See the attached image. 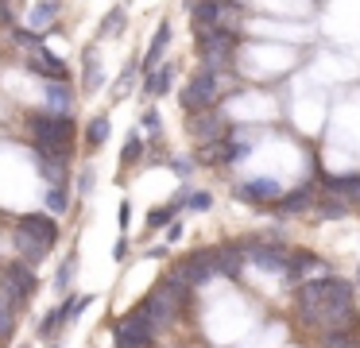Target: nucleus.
I'll use <instances>...</instances> for the list:
<instances>
[{
	"label": "nucleus",
	"mask_w": 360,
	"mask_h": 348,
	"mask_svg": "<svg viewBox=\"0 0 360 348\" xmlns=\"http://www.w3.org/2000/svg\"><path fill=\"white\" fill-rule=\"evenodd\" d=\"M298 314L326 333L349 329L352 325V283H345V278H310V283H302Z\"/></svg>",
	"instance_id": "obj_1"
},
{
	"label": "nucleus",
	"mask_w": 360,
	"mask_h": 348,
	"mask_svg": "<svg viewBox=\"0 0 360 348\" xmlns=\"http://www.w3.org/2000/svg\"><path fill=\"white\" fill-rule=\"evenodd\" d=\"M32 136H35V147L66 151V147H70V139H74V124H70V116L39 112V116H32Z\"/></svg>",
	"instance_id": "obj_2"
},
{
	"label": "nucleus",
	"mask_w": 360,
	"mask_h": 348,
	"mask_svg": "<svg viewBox=\"0 0 360 348\" xmlns=\"http://www.w3.org/2000/svg\"><path fill=\"white\" fill-rule=\"evenodd\" d=\"M202 58L205 66H210V74H225V70H233V51H236V35H229V31L213 27V31H202Z\"/></svg>",
	"instance_id": "obj_3"
},
{
	"label": "nucleus",
	"mask_w": 360,
	"mask_h": 348,
	"mask_svg": "<svg viewBox=\"0 0 360 348\" xmlns=\"http://www.w3.org/2000/svg\"><path fill=\"white\" fill-rule=\"evenodd\" d=\"M221 101V77L217 74H194L186 82V89H182V108L186 112H202V108H217Z\"/></svg>",
	"instance_id": "obj_4"
},
{
	"label": "nucleus",
	"mask_w": 360,
	"mask_h": 348,
	"mask_svg": "<svg viewBox=\"0 0 360 348\" xmlns=\"http://www.w3.org/2000/svg\"><path fill=\"white\" fill-rule=\"evenodd\" d=\"M186 131H190V139H198V143H213V139L229 136V120L217 112V108H202V112H190Z\"/></svg>",
	"instance_id": "obj_5"
},
{
	"label": "nucleus",
	"mask_w": 360,
	"mask_h": 348,
	"mask_svg": "<svg viewBox=\"0 0 360 348\" xmlns=\"http://www.w3.org/2000/svg\"><path fill=\"white\" fill-rule=\"evenodd\" d=\"M32 294H35V275L24 263H8V271H4V302L16 309V306H24Z\"/></svg>",
	"instance_id": "obj_6"
},
{
	"label": "nucleus",
	"mask_w": 360,
	"mask_h": 348,
	"mask_svg": "<svg viewBox=\"0 0 360 348\" xmlns=\"http://www.w3.org/2000/svg\"><path fill=\"white\" fill-rule=\"evenodd\" d=\"M151 340H155V329L140 314H128L117 325V348H151Z\"/></svg>",
	"instance_id": "obj_7"
},
{
	"label": "nucleus",
	"mask_w": 360,
	"mask_h": 348,
	"mask_svg": "<svg viewBox=\"0 0 360 348\" xmlns=\"http://www.w3.org/2000/svg\"><path fill=\"white\" fill-rule=\"evenodd\" d=\"M20 232H27V236L35 240V244L43 247V252H51V247L58 244V224L51 221V217H43V213H27L24 221L16 224Z\"/></svg>",
	"instance_id": "obj_8"
},
{
	"label": "nucleus",
	"mask_w": 360,
	"mask_h": 348,
	"mask_svg": "<svg viewBox=\"0 0 360 348\" xmlns=\"http://www.w3.org/2000/svg\"><path fill=\"white\" fill-rule=\"evenodd\" d=\"M174 275H179L186 286H202V283H210V278L217 275V271H213V255H210V252H198V255H190V259L182 263V267L174 271Z\"/></svg>",
	"instance_id": "obj_9"
},
{
	"label": "nucleus",
	"mask_w": 360,
	"mask_h": 348,
	"mask_svg": "<svg viewBox=\"0 0 360 348\" xmlns=\"http://www.w3.org/2000/svg\"><path fill=\"white\" fill-rule=\"evenodd\" d=\"M35 155H39V174L47 178L51 186H63L66 182V151H51V147H35Z\"/></svg>",
	"instance_id": "obj_10"
},
{
	"label": "nucleus",
	"mask_w": 360,
	"mask_h": 348,
	"mask_svg": "<svg viewBox=\"0 0 360 348\" xmlns=\"http://www.w3.org/2000/svg\"><path fill=\"white\" fill-rule=\"evenodd\" d=\"M248 259L259 263L264 271H275V275H287V252L275 244H248Z\"/></svg>",
	"instance_id": "obj_11"
},
{
	"label": "nucleus",
	"mask_w": 360,
	"mask_h": 348,
	"mask_svg": "<svg viewBox=\"0 0 360 348\" xmlns=\"http://www.w3.org/2000/svg\"><path fill=\"white\" fill-rule=\"evenodd\" d=\"M32 70H35V74H43L47 82H66V62L55 58V54H51L43 43L32 51Z\"/></svg>",
	"instance_id": "obj_12"
},
{
	"label": "nucleus",
	"mask_w": 360,
	"mask_h": 348,
	"mask_svg": "<svg viewBox=\"0 0 360 348\" xmlns=\"http://www.w3.org/2000/svg\"><path fill=\"white\" fill-rule=\"evenodd\" d=\"M240 198L244 201H256V205H267V201L279 198V186H275L271 178H252V182L240 186Z\"/></svg>",
	"instance_id": "obj_13"
},
{
	"label": "nucleus",
	"mask_w": 360,
	"mask_h": 348,
	"mask_svg": "<svg viewBox=\"0 0 360 348\" xmlns=\"http://www.w3.org/2000/svg\"><path fill=\"white\" fill-rule=\"evenodd\" d=\"M329 198H341L345 205H360V178L349 174V178H329Z\"/></svg>",
	"instance_id": "obj_14"
},
{
	"label": "nucleus",
	"mask_w": 360,
	"mask_h": 348,
	"mask_svg": "<svg viewBox=\"0 0 360 348\" xmlns=\"http://www.w3.org/2000/svg\"><path fill=\"white\" fill-rule=\"evenodd\" d=\"M321 271V259L314 252H295L287 255V278H302V275H318Z\"/></svg>",
	"instance_id": "obj_15"
},
{
	"label": "nucleus",
	"mask_w": 360,
	"mask_h": 348,
	"mask_svg": "<svg viewBox=\"0 0 360 348\" xmlns=\"http://www.w3.org/2000/svg\"><path fill=\"white\" fill-rule=\"evenodd\" d=\"M47 101H51V112L55 116H70V105H74V93L66 82H51L47 85Z\"/></svg>",
	"instance_id": "obj_16"
},
{
	"label": "nucleus",
	"mask_w": 360,
	"mask_h": 348,
	"mask_svg": "<svg viewBox=\"0 0 360 348\" xmlns=\"http://www.w3.org/2000/svg\"><path fill=\"white\" fill-rule=\"evenodd\" d=\"M217 15H221V4H217V0H198V4H194V23H198V31H213V27H217Z\"/></svg>",
	"instance_id": "obj_17"
},
{
	"label": "nucleus",
	"mask_w": 360,
	"mask_h": 348,
	"mask_svg": "<svg viewBox=\"0 0 360 348\" xmlns=\"http://www.w3.org/2000/svg\"><path fill=\"white\" fill-rule=\"evenodd\" d=\"M210 255H213V271H221V275H236V271H240V252H236V247L210 252Z\"/></svg>",
	"instance_id": "obj_18"
},
{
	"label": "nucleus",
	"mask_w": 360,
	"mask_h": 348,
	"mask_svg": "<svg viewBox=\"0 0 360 348\" xmlns=\"http://www.w3.org/2000/svg\"><path fill=\"white\" fill-rule=\"evenodd\" d=\"M167 43H171V27L163 23V27L155 31V39H151V46H148V58H143V66H148V70H155V62H159V54L167 51Z\"/></svg>",
	"instance_id": "obj_19"
},
{
	"label": "nucleus",
	"mask_w": 360,
	"mask_h": 348,
	"mask_svg": "<svg viewBox=\"0 0 360 348\" xmlns=\"http://www.w3.org/2000/svg\"><path fill=\"white\" fill-rule=\"evenodd\" d=\"M310 205H314V190H295L290 198H283V201H279L283 213H306Z\"/></svg>",
	"instance_id": "obj_20"
},
{
	"label": "nucleus",
	"mask_w": 360,
	"mask_h": 348,
	"mask_svg": "<svg viewBox=\"0 0 360 348\" xmlns=\"http://www.w3.org/2000/svg\"><path fill=\"white\" fill-rule=\"evenodd\" d=\"M171 66H163V70H148V93L151 97H159V93H167L171 89Z\"/></svg>",
	"instance_id": "obj_21"
},
{
	"label": "nucleus",
	"mask_w": 360,
	"mask_h": 348,
	"mask_svg": "<svg viewBox=\"0 0 360 348\" xmlns=\"http://www.w3.org/2000/svg\"><path fill=\"white\" fill-rule=\"evenodd\" d=\"M16 247H20V255H24L27 263H35V259H43V255H47L32 236H27V232H20V228H16Z\"/></svg>",
	"instance_id": "obj_22"
},
{
	"label": "nucleus",
	"mask_w": 360,
	"mask_h": 348,
	"mask_svg": "<svg viewBox=\"0 0 360 348\" xmlns=\"http://www.w3.org/2000/svg\"><path fill=\"white\" fill-rule=\"evenodd\" d=\"M326 348H360V344L349 329H333V333H326Z\"/></svg>",
	"instance_id": "obj_23"
},
{
	"label": "nucleus",
	"mask_w": 360,
	"mask_h": 348,
	"mask_svg": "<svg viewBox=\"0 0 360 348\" xmlns=\"http://www.w3.org/2000/svg\"><path fill=\"white\" fill-rule=\"evenodd\" d=\"M326 198H329V193H326ZM318 217H326V221L349 217V205H345V201H333V198H329V201H321V205H318Z\"/></svg>",
	"instance_id": "obj_24"
},
{
	"label": "nucleus",
	"mask_w": 360,
	"mask_h": 348,
	"mask_svg": "<svg viewBox=\"0 0 360 348\" xmlns=\"http://www.w3.org/2000/svg\"><path fill=\"white\" fill-rule=\"evenodd\" d=\"M47 205H51V213H66L70 209V198H66L63 186H51L47 190Z\"/></svg>",
	"instance_id": "obj_25"
},
{
	"label": "nucleus",
	"mask_w": 360,
	"mask_h": 348,
	"mask_svg": "<svg viewBox=\"0 0 360 348\" xmlns=\"http://www.w3.org/2000/svg\"><path fill=\"white\" fill-rule=\"evenodd\" d=\"M86 139H89V143H105V139H109V120H105V116H97V120L94 124H89V131H86Z\"/></svg>",
	"instance_id": "obj_26"
},
{
	"label": "nucleus",
	"mask_w": 360,
	"mask_h": 348,
	"mask_svg": "<svg viewBox=\"0 0 360 348\" xmlns=\"http://www.w3.org/2000/svg\"><path fill=\"white\" fill-rule=\"evenodd\" d=\"M140 155H143V139H140V136H132V139L124 143V151H120V162H124V167H132V162L140 159Z\"/></svg>",
	"instance_id": "obj_27"
},
{
	"label": "nucleus",
	"mask_w": 360,
	"mask_h": 348,
	"mask_svg": "<svg viewBox=\"0 0 360 348\" xmlns=\"http://www.w3.org/2000/svg\"><path fill=\"white\" fill-rule=\"evenodd\" d=\"M74 275H78V263H74V259H66L63 267H58V290H70Z\"/></svg>",
	"instance_id": "obj_28"
},
{
	"label": "nucleus",
	"mask_w": 360,
	"mask_h": 348,
	"mask_svg": "<svg viewBox=\"0 0 360 348\" xmlns=\"http://www.w3.org/2000/svg\"><path fill=\"white\" fill-rule=\"evenodd\" d=\"M167 221H171V209H151V217H148V228H163Z\"/></svg>",
	"instance_id": "obj_29"
},
{
	"label": "nucleus",
	"mask_w": 360,
	"mask_h": 348,
	"mask_svg": "<svg viewBox=\"0 0 360 348\" xmlns=\"http://www.w3.org/2000/svg\"><path fill=\"white\" fill-rule=\"evenodd\" d=\"M51 20H55V4H51V0H43V8L35 12V27H39V23H51Z\"/></svg>",
	"instance_id": "obj_30"
},
{
	"label": "nucleus",
	"mask_w": 360,
	"mask_h": 348,
	"mask_svg": "<svg viewBox=\"0 0 360 348\" xmlns=\"http://www.w3.org/2000/svg\"><path fill=\"white\" fill-rule=\"evenodd\" d=\"M12 314H16V309H12L8 302H0V333H8V329H12Z\"/></svg>",
	"instance_id": "obj_31"
},
{
	"label": "nucleus",
	"mask_w": 360,
	"mask_h": 348,
	"mask_svg": "<svg viewBox=\"0 0 360 348\" xmlns=\"http://www.w3.org/2000/svg\"><path fill=\"white\" fill-rule=\"evenodd\" d=\"M186 205H190V209H210V193H190Z\"/></svg>",
	"instance_id": "obj_32"
},
{
	"label": "nucleus",
	"mask_w": 360,
	"mask_h": 348,
	"mask_svg": "<svg viewBox=\"0 0 360 348\" xmlns=\"http://www.w3.org/2000/svg\"><path fill=\"white\" fill-rule=\"evenodd\" d=\"M132 77H136V70L128 66L124 74H120V82H117V97H124V89H128V85H132Z\"/></svg>",
	"instance_id": "obj_33"
},
{
	"label": "nucleus",
	"mask_w": 360,
	"mask_h": 348,
	"mask_svg": "<svg viewBox=\"0 0 360 348\" xmlns=\"http://www.w3.org/2000/svg\"><path fill=\"white\" fill-rule=\"evenodd\" d=\"M120 27V12H112L109 20H105V27H101V35H109V31H117Z\"/></svg>",
	"instance_id": "obj_34"
}]
</instances>
